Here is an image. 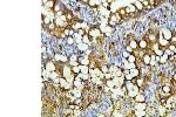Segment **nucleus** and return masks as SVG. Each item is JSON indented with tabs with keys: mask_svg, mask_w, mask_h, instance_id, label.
<instances>
[{
	"mask_svg": "<svg viewBox=\"0 0 176 117\" xmlns=\"http://www.w3.org/2000/svg\"><path fill=\"white\" fill-rule=\"evenodd\" d=\"M53 60L55 62H62V63H69V55L66 52H54Z\"/></svg>",
	"mask_w": 176,
	"mask_h": 117,
	"instance_id": "f257e3e1",
	"label": "nucleus"
},
{
	"mask_svg": "<svg viewBox=\"0 0 176 117\" xmlns=\"http://www.w3.org/2000/svg\"><path fill=\"white\" fill-rule=\"evenodd\" d=\"M87 33L89 34V36H91L93 40L100 38V36L103 34V32L101 31V28H99V27H96V26H93V25L89 26V29L87 31Z\"/></svg>",
	"mask_w": 176,
	"mask_h": 117,
	"instance_id": "f03ea898",
	"label": "nucleus"
},
{
	"mask_svg": "<svg viewBox=\"0 0 176 117\" xmlns=\"http://www.w3.org/2000/svg\"><path fill=\"white\" fill-rule=\"evenodd\" d=\"M160 33L162 34V36L164 39H167L168 41H170L171 38H172V35H174V29L170 28V27H168V26H164V27H162L160 29Z\"/></svg>",
	"mask_w": 176,
	"mask_h": 117,
	"instance_id": "7ed1b4c3",
	"label": "nucleus"
},
{
	"mask_svg": "<svg viewBox=\"0 0 176 117\" xmlns=\"http://www.w3.org/2000/svg\"><path fill=\"white\" fill-rule=\"evenodd\" d=\"M54 22L58 27H62V28H66V27H69V21L67 20L66 15H61V17H58L54 19Z\"/></svg>",
	"mask_w": 176,
	"mask_h": 117,
	"instance_id": "20e7f679",
	"label": "nucleus"
},
{
	"mask_svg": "<svg viewBox=\"0 0 176 117\" xmlns=\"http://www.w3.org/2000/svg\"><path fill=\"white\" fill-rule=\"evenodd\" d=\"M44 66H45V70H46V71H48V73L55 71V69H56V62H55L53 59H51V60L46 61V62H45V64H42V67H44Z\"/></svg>",
	"mask_w": 176,
	"mask_h": 117,
	"instance_id": "39448f33",
	"label": "nucleus"
},
{
	"mask_svg": "<svg viewBox=\"0 0 176 117\" xmlns=\"http://www.w3.org/2000/svg\"><path fill=\"white\" fill-rule=\"evenodd\" d=\"M76 50H79L81 54H83V53H86L87 50H89V45H87V43H84V42L81 41L80 43H77Z\"/></svg>",
	"mask_w": 176,
	"mask_h": 117,
	"instance_id": "423d86ee",
	"label": "nucleus"
},
{
	"mask_svg": "<svg viewBox=\"0 0 176 117\" xmlns=\"http://www.w3.org/2000/svg\"><path fill=\"white\" fill-rule=\"evenodd\" d=\"M161 90L165 94H168L169 96H172V85L170 83H165V84H162L161 87Z\"/></svg>",
	"mask_w": 176,
	"mask_h": 117,
	"instance_id": "0eeeda50",
	"label": "nucleus"
},
{
	"mask_svg": "<svg viewBox=\"0 0 176 117\" xmlns=\"http://www.w3.org/2000/svg\"><path fill=\"white\" fill-rule=\"evenodd\" d=\"M102 32H103V34L107 36V38H109L111 35H113L114 33H115V27H111V26H106L105 28H102Z\"/></svg>",
	"mask_w": 176,
	"mask_h": 117,
	"instance_id": "6e6552de",
	"label": "nucleus"
},
{
	"mask_svg": "<svg viewBox=\"0 0 176 117\" xmlns=\"http://www.w3.org/2000/svg\"><path fill=\"white\" fill-rule=\"evenodd\" d=\"M139 48H142V49L149 48V42L147 41V39L144 36H142V38L139 39Z\"/></svg>",
	"mask_w": 176,
	"mask_h": 117,
	"instance_id": "1a4fd4ad",
	"label": "nucleus"
},
{
	"mask_svg": "<svg viewBox=\"0 0 176 117\" xmlns=\"http://www.w3.org/2000/svg\"><path fill=\"white\" fill-rule=\"evenodd\" d=\"M134 102H147V95L144 92H139L134 98H133Z\"/></svg>",
	"mask_w": 176,
	"mask_h": 117,
	"instance_id": "9d476101",
	"label": "nucleus"
},
{
	"mask_svg": "<svg viewBox=\"0 0 176 117\" xmlns=\"http://www.w3.org/2000/svg\"><path fill=\"white\" fill-rule=\"evenodd\" d=\"M157 42L160 43V46H161L162 48H167V47L169 46V43H170V41H168L167 39H164V38L162 36V34H161V33H160V36H158Z\"/></svg>",
	"mask_w": 176,
	"mask_h": 117,
	"instance_id": "9b49d317",
	"label": "nucleus"
},
{
	"mask_svg": "<svg viewBox=\"0 0 176 117\" xmlns=\"http://www.w3.org/2000/svg\"><path fill=\"white\" fill-rule=\"evenodd\" d=\"M126 11H127V14H129V15L137 13V10H136V7H135L134 4H128V5L126 6Z\"/></svg>",
	"mask_w": 176,
	"mask_h": 117,
	"instance_id": "f8f14e48",
	"label": "nucleus"
},
{
	"mask_svg": "<svg viewBox=\"0 0 176 117\" xmlns=\"http://www.w3.org/2000/svg\"><path fill=\"white\" fill-rule=\"evenodd\" d=\"M65 45H66L67 47H73L74 45H76L75 38H74V36H67V38L65 39Z\"/></svg>",
	"mask_w": 176,
	"mask_h": 117,
	"instance_id": "ddd939ff",
	"label": "nucleus"
},
{
	"mask_svg": "<svg viewBox=\"0 0 176 117\" xmlns=\"http://www.w3.org/2000/svg\"><path fill=\"white\" fill-rule=\"evenodd\" d=\"M146 53H147V50H146V49H142V48H136V49H134V52H133V54H134L137 59H142V56H143Z\"/></svg>",
	"mask_w": 176,
	"mask_h": 117,
	"instance_id": "4468645a",
	"label": "nucleus"
},
{
	"mask_svg": "<svg viewBox=\"0 0 176 117\" xmlns=\"http://www.w3.org/2000/svg\"><path fill=\"white\" fill-rule=\"evenodd\" d=\"M70 92H72V95H73L75 98L83 96V90H81V89H79V88H75V87H73V89L70 90Z\"/></svg>",
	"mask_w": 176,
	"mask_h": 117,
	"instance_id": "2eb2a0df",
	"label": "nucleus"
},
{
	"mask_svg": "<svg viewBox=\"0 0 176 117\" xmlns=\"http://www.w3.org/2000/svg\"><path fill=\"white\" fill-rule=\"evenodd\" d=\"M133 4L135 5V7H136V10H137L139 13H142L143 11H146V10H144V6H143V4H142L141 0H135Z\"/></svg>",
	"mask_w": 176,
	"mask_h": 117,
	"instance_id": "dca6fc26",
	"label": "nucleus"
},
{
	"mask_svg": "<svg viewBox=\"0 0 176 117\" xmlns=\"http://www.w3.org/2000/svg\"><path fill=\"white\" fill-rule=\"evenodd\" d=\"M142 62H143L144 66H149L150 62H151V55L148 54V53H146V54L142 56Z\"/></svg>",
	"mask_w": 176,
	"mask_h": 117,
	"instance_id": "f3484780",
	"label": "nucleus"
},
{
	"mask_svg": "<svg viewBox=\"0 0 176 117\" xmlns=\"http://www.w3.org/2000/svg\"><path fill=\"white\" fill-rule=\"evenodd\" d=\"M82 42H84V43H87V45H92V42H93V39L89 36V34L88 33H86L83 36H82V40H81Z\"/></svg>",
	"mask_w": 176,
	"mask_h": 117,
	"instance_id": "a211bd4d",
	"label": "nucleus"
},
{
	"mask_svg": "<svg viewBox=\"0 0 176 117\" xmlns=\"http://www.w3.org/2000/svg\"><path fill=\"white\" fill-rule=\"evenodd\" d=\"M80 77H81V80L82 81H84V82H89L91 81V78H92V76H91V74L89 73H87V74H83V73H80V74H77Z\"/></svg>",
	"mask_w": 176,
	"mask_h": 117,
	"instance_id": "6ab92c4d",
	"label": "nucleus"
},
{
	"mask_svg": "<svg viewBox=\"0 0 176 117\" xmlns=\"http://www.w3.org/2000/svg\"><path fill=\"white\" fill-rule=\"evenodd\" d=\"M118 12L120 13V15L122 17V19H123V20H126V18H127V17H129V14H127V11H126V7H120Z\"/></svg>",
	"mask_w": 176,
	"mask_h": 117,
	"instance_id": "aec40b11",
	"label": "nucleus"
},
{
	"mask_svg": "<svg viewBox=\"0 0 176 117\" xmlns=\"http://www.w3.org/2000/svg\"><path fill=\"white\" fill-rule=\"evenodd\" d=\"M168 55H165V54H163V55H161L160 56V66H164V64H167L168 63Z\"/></svg>",
	"mask_w": 176,
	"mask_h": 117,
	"instance_id": "412c9836",
	"label": "nucleus"
},
{
	"mask_svg": "<svg viewBox=\"0 0 176 117\" xmlns=\"http://www.w3.org/2000/svg\"><path fill=\"white\" fill-rule=\"evenodd\" d=\"M133 49H136V48H139V40H136V39H132L130 41H129V43H128Z\"/></svg>",
	"mask_w": 176,
	"mask_h": 117,
	"instance_id": "4be33fe9",
	"label": "nucleus"
},
{
	"mask_svg": "<svg viewBox=\"0 0 176 117\" xmlns=\"http://www.w3.org/2000/svg\"><path fill=\"white\" fill-rule=\"evenodd\" d=\"M129 71H130V74H132L134 77H139V76H140V68H137V67L129 69Z\"/></svg>",
	"mask_w": 176,
	"mask_h": 117,
	"instance_id": "5701e85b",
	"label": "nucleus"
},
{
	"mask_svg": "<svg viewBox=\"0 0 176 117\" xmlns=\"http://www.w3.org/2000/svg\"><path fill=\"white\" fill-rule=\"evenodd\" d=\"M105 84H106L108 88H111L112 90L115 88V82H114V80H105Z\"/></svg>",
	"mask_w": 176,
	"mask_h": 117,
	"instance_id": "b1692460",
	"label": "nucleus"
},
{
	"mask_svg": "<svg viewBox=\"0 0 176 117\" xmlns=\"http://www.w3.org/2000/svg\"><path fill=\"white\" fill-rule=\"evenodd\" d=\"M134 85H135V84H134L132 81H126V82H125V87L127 88V91H128V90H132V89L134 88Z\"/></svg>",
	"mask_w": 176,
	"mask_h": 117,
	"instance_id": "393cba45",
	"label": "nucleus"
},
{
	"mask_svg": "<svg viewBox=\"0 0 176 117\" xmlns=\"http://www.w3.org/2000/svg\"><path fill=\"white\" fill-rule=\"evenodd\" d=\"M101 71H102L103 74L108 73V71H109V64H108V63H103V64H101Z\"/></svg>",
	"mask_w": 176,
	"mask_h": 117,
	"instance_id": "a878e982",
	"label": "nucleus"
},
{
	"mask_svg": "<svg viewBox=\"0 0 176 117\" xmlns=\"http://www.w3.org/2000/svg\"><path fill=\"white\" fill-rule=\"evenodd\" d=\"M103 78H105V80H113V78H114V74H113L112 71H108V73L103 74Z\"/></svg>",
	"mask_w": 176,
	"mask_h": 117,
	"instance_id": "bb28decb",
	"label": "nucleus"
},
{
	"mask_svg": "<svg viewBox=\"0 0 176 117\" xmlns=\"http://www.w3.org/2000/svg\"><path fill=\"white\" fill-rule=\"evenodd\" d=\"M127 60H128V62H130V63H135L136 60H137V57H136L134 54H130V55L127 57Z\"/></svg>",
	"mask_w": 176,
	"mask_h": 117,
	"instance_id": "cd10ccee",
	"label": "nucleus"
},
{
	"mask_svg": "<svg viewBox=\"0 0 176 117\" xmlns=\"http://www.w3.org/2000/svg\"><path fill=\"white\" fill-rule=\"evenodd\" d=\"M143 6H144V10H150L151 6H150V3H149V0H141Z\"/></svg>",
	"mask_w": 176,
	"mask_h": 117,
	"instance_id": "c85d7f7f",
	"label": "nucleus"
},
{
	"mask_svg": "<svg viewBox=\"0 0 176 117\" xmlns=\"http://www.w3.org/2000/svg\"><path fill=\"white\" fill-rule=\"evenodd\" d=\"M120 55H121V57H123V59H127V57L130 55V53H129V52H127V50L123 48V49L121 50V54H120Z\"/></svg>",
	"mask_w": 176,
	"mask_h": 117,
	"instance_id": "c756f323",
	"label": "nucleus"
},
{
	"mask_svg": "<svg viewBox=\"0 0 176 117\" xmlns=\"http://www.w3.org/2000/svg\"><path fill=\"white\" fill-rule=\"evenodd\" d=\"M88 6L94 8V7H98V3L95 1V0H89V3H88Z\"/></svg>",
	"mask_w": 176,
	"mask_h": 117,
	"instance_id": "7c9ffc66",
	"label": "nucleus"
},
{
	"mask_svg": "<svg viewBox=\"0 0 176 117\" xmlns=\"http://www.w3.org/2000/svg\"><path fill=\"white\" fill-rule=\"evenodd\" d=\"M107 25H108V26H111V27H116L119 24H118V22H115V21H113V20H111V19H108Z\"/></svg>",
	"mask_w": 176,
	"mask_h": 117,
	"instance_id": "2f4dec72",
	"label": "nucleus"
},
{
	"mask_svg": "<svg viewBox=\"0 0 176 117\" xmlns=\"http://www.w3.org/2000/svg\"><path fill=\"white\" fill-rule=\"evenodd\" d=\"M164 54H165V55H168V56H171V55H174L175 53H174L172 50H170V49H169V48L167 47V48L164 49Z\"/></svg>",
	"mask_w": 176,
	"mask_h": 117,
	"instance_id": "473e14b6",
	"label": "nucleus"
},
{
	"mask_svg": "<svg viewBox=\"0 0 176 117\" xmlns=\"http://www.w3.org/2000/svg\"><path fill=\"white\" fill-rule=\"evenodd\" d=\"M69 31H70V27H66V28L63 29V35H65V38L69 36Z\"/></svg>",
	"mask_w": 176,
	"mask_h": 117,
	"instance_id": "72a5a7b5",
	"label": "nucleus"
},
{
	"mask_svg": "<svg viewBox=\"0 0 176 117\" xmlns=\"http://www.w3.org/2000/svg\"><path fill=\"white\" fill-rule=\"evenodd\" d=\"M125 49H126V50H127V52H129V53H130V54H133V52H134V49H133V48H132V47H130V46H129V45H127V46H126V47H125Z\"/></svg>",
	"mask_w": 176,
	"mask_h": 117,
	"instance_id": "f704fd0d",
	"label": "nucleus"
},
{
	"mask_svg": "<svg viewBox=\"0 0 176 117\" xmlns=\"http://www.w3.org/2000/svg\"><path fill=\"white\" fill-rule=\"evenodd\" d=\"M88 3H89V0H80V4L82 6H88Z\"/></svg>",
	"mask_w": 176,
	"mask_h": 117,
	"instance_id": "c9c22d12",
	"label": "nucleus"
},
{
	"mask_svg": "<svg viewBox=\"0 0 176 117\" xmlns=\"http://www.w3.org/2000/svg\"><path fill=\"white\" fill-rule=\"evenodd\" d=\"M107 3H108L109 5H112V4L114 3V0H107Z\"/></svg>",
	"mask_w": 176,
	"mask_h": 117,
	"instance_id": "e433bc0d",
	"label": "nucleus"
},
{
	"mask_svg": "<svg viewBox=\"0 0 176 117\" xmlns=\"http://www.w3.org/2000/svg\"><path fill=\"white\" fill-rule=\"evenodd\" d=\"M172 29H174V34H176V26H174V28H172Z\"/></svg>",
	"mask_w": 176,
	"mask_h": 117,
	"instance_id": "4c0bfd02",
	"label": "nucleus"
},
{
	"mask_svg": "<svg viewBox=\"0 0 176 117\" xmlns=\"http://www.w3.org/2000/svg\"><path fill=\"white\" fill-rule=\"evenodd\" d=\"M175 26H176V24H175Z\"/></svg>",
	"mask_w": 176,
	"mask_h": 117,
	"instance_id": "58836bf2",
	"label": "nucleus"
},
{
	"mask_svg": "<svg viewBox=\"0 0 176 117\" xmlns=\"http://www.w3.org/2000/svg\"><path fill=\"white\" fill-rule=\"evenodd\" d=\"M79 1H80V0H79Z\"/></svg>",
	"mask_w": 176,
	"mask_h": 117,
	"instance_id": "ea45409f",
	"label": "nucleus"
}]
</instances>
